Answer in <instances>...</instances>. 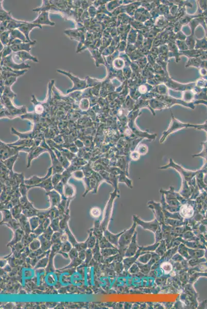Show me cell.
I'll return each instance as SVG.
<instances>
[{
	"instance_id": "obj_5",
	"label": "cell",
	"mask_w": 207,
	"mask_h": 309,
	"mask_svg": "<svg viewBox=\"0 0 207 309\" xmlns=\"http://www.w3.org/2000/svg\"><path fill=\"white\" fill-rule=\"evenodd\" d=\"M52 173V168H50V169L48 171L47 175L45 177L39 178H38L37 177H36V176H34L31 179H30L29 180H26L25 181V183L27 185H30L28 187H32V186H34L35 185H37L38 184H40L41 182H43V181H44L48 178L50 177V175H51Z\"/></svg>"
},
{
	"instance_id": "obj_31",
	"label": "cell",
	"mask_w": 207,
	"mask_h": 309,
	"mask_svg": "<svg viewBox=\"0 0 207 309\" xmlns=\"http://www.w3.org/2000/svg\"><path fill=\"white\" fill-rule=\"evenodd\" d=\"M90 214L93 217H98L101 214V211L98 208H93L90 211Z\"/></svg>"
},
{
	"instance_id": "obj_9",
	"label": "cell",
	"mask_w": 207,
	"mask_h": 309,
	"mask_svg": "<svg viewBox=\"0 0 207 309\" xmlns=\"http://www.w3.org/2000/svg\"><path fill=\"white\" fill-rule=\"evenodd\" d=\"M180 213L182 217L185 218H190L193 216L194 210L191 206L185 205L181 207Z\"/></svg>"
},
{
	"instance_id": "obj_28",
	"label": "cell",
	"mask_w": 207,
	"mask_h": 309,
	"mask_svg": "<svg viewBox=\"0 0 207 309\" xmlns=\"http://www.w3.org/2000/svg\"><path fill=\"white\" fill-rule=\"evenodd\" d=\"M161 267L165 274L169 273L173 269V267L172 266L171 264L169 262H164V263H162Z\"/></svg>"
},
{
	"instance_id": "obj_14",
	"label": "cell",
	"mask_w": 207,
	"mask_h": 309,
	"mask_svg": "<svg viewBox=\"0 0 207 309\" xmlns=\"http://www.w3.org/2000/svg\"><path fill=\"white\" fill-rule=\"evenodd\" d=\"M40 187L42 188H43L44 189L46 190V191L47 192H50V191L51 190H52L53 189V185L51 183V178H49L47 180H45L44 181L42 182L41 184H38L37 185H35L34 186H32V187H28V188H30V187Z\"/></svg>"
},
{
	"instance_id": "obj_26",
	"label": "cell",
	"mask_w": 207,
	"mask_h": 309,
	"mask_svg": "<svg viewBox=\"0 0 207 309\" xmlns=\"http://www.w3.org/2000/svg\"><path fill=\"white\" fill-rule=\"evenodd\" d=\"M53 232H54V230L50 226L46 229L45 230V231L42 234V235H43V237L46 239L51 240L52 235L53 234Z\"/></svg>"
},
{
	"instance_id": "obj_29",
	"label": "cell",
	"mask_w": 207,
	"mask_h": 309,
	"mask_svg": "<svg viewBox=\"0 0 207 309\" xmlns=\"http://www.w3.org/2000/svg\"><path fill=\"white\" fill-rule=\"evenodd\" d=\"M87 240L88 248H93L96 243V239H95V237L92 236V232L90 233L89 237Z\"/></svg>"
},
{
	"instance_id": "obj_8",
	"label": "cell",
	"mask_w": 207,
	"mask_h": 309,
	"mask_svg": "<svg viewBox=\"0 0 207 309\" xmlns=\"http://www.w3.org/2000/svg\"><path fill=\"white\" fill-rule=\"evenodd\" d=\"M50 198V203L51 204L52 207H55L56 206H58L60 203V196L56 191H50L47 193Z\"/></svg>"
},
{
	"instance_id": "obj_12",
	"label": "cell",
	"mask_w": 207,
	"mask_h": 309,
	"mask_svg": "<svg viewBox=\"0 0 207 309\" xmlns=\"http://www.w3.org/2000/svg\"><path fill=\"white\" fill-rule=\"evenodd\" d=\"M26 219L25 216H21L20 219V225L21 226L22 229L25 232V233L29 234L31 232V227L30 226V221H28Z\"/></svg>"
},
{
	"instance_id": "obj_7",
	"label": "cell",
	"mask_w": 207,
	"mask_h": 309,
	"mask_svg": "<svg viewBox=\"0 0 207 309\" xmlns=\"http://www.w3.org/2000/svg\"><path fill=\"white\" fill-rule=\"evenodd\" d=\"M34 24H48L50 25H54L55 23L53 22H51L48 18V12H42L40 16L38 17V18L32 22Z\"/></svg>"
},
{
	"instance_id": "obj_10",
	"label": "cell",
	"mask_w": 207,
	"mask_h": 309,
	"mask_svg": "<svg viewBox=\"0 0 207 309\" xmlns=\"http://www.w3.org/2000/svg\"><path fill=\"white\" fill-rule=\"evenodd\" d=\"M123 232H121V233L118 234L117 235H114V234H113L110 233L109 231H108L106 229L105 230H104V235H105L106 238L110 242H111V243L114 244V245H118V239H119V237L122 235V234L123 233Z\"/></svg>"
},
{
	"instance_id": "obj_30",
	"label": "cell",
	"mask_w": 207,
	"mask_h": 309,
	"mask_svg": "<svg viewBox=\"0 0 207 309\" xmlns=\"http://www.w3.org/2000/svg\"><path fill=\"white\" fill-rule=\"evenodd\" d=\"M82 260L80 259V258L78 259V258H76V259L72 260V262H71V263H70L69 265H68V266L64 267V268H62V269H66V268H72V267H74V266H77V265L80 264V263L82 262Z\"/></svg>"
},
{
	"instance_id": "obj_23",
	"label": "cell",
	"mask_w": 207,
	"mask_h": 309,
	"mask_svg": "<svg viewBox=\"0 0 207 309\" xmlns=\"http://www.w3.org/2000/svg\"><path fill=\"white\" fill-rule=\"evenodd\" d=\"M140 251V249H139V251H138V254H137L134 257L127 258L124 260V264L127 268H129L130 266V265H132V264L137 259V258L139 255Z\"/></svg>"
},
{
	"instance_id": "obj_24",
	"label": "cell",
	"mask_w": 207,
	"mask_h": 309,
	"mask_svg": "<svg viewBox=\"0 0 207 309\" xmlns=\"http://www.w3.org/2000/svg\"><path fill=\"white\" fill-rule=\"evenodd\" d=\"M40 246H41V242L39 241V239H35L30 243V249H31L33 251H35V250H38L40 248Z\"/></svg>"
},
{
	"instance_id": "obj_25",
	"label": "cell",
	"mask_w": 207,
	"mask_h": 309,
	"mask_svg": "<svg viewBox=\"0 0 207 309\" xmlns=\"http://www.w3.org/2000/svg\"><path fill=\"white\" fill-rule=\"evenodd\" d=\"M18 154H17V155H16L14 156V157L10 158H9V159L6 160H5V161L4 162H5V164H6V166H7L9 169L12 170V166H13V164H14V162L16 161V160L17 159V157H18Z\"/></svg>"
},
{
	"instance_id": "obj_35",
	"label": "cell",
	"mask_w": 207,
	"mask_h": 309,
	"mask_svg": "<svg viewBox=\"0 0 207 309\" xmlns=\"http://www.w3.org/2000/svg\"><path fill=\"white\" fill-rule=\"evenodd\" d=\"M60 240H61V241L62 242H64L67 241V240H68V237L67 234H66V232L65 233H62V235H61V237H60Z\"/></svg>"
},
{
	"instance_id": "obj_13",
	"label": "cell",
	"mask_w": 207,
	"mask_h": 309,
	"mask_svg": "<svg viewBox=\"0 0 207 309\" xmlns=\"http://www.w3.org/2000/svg\"><path fill=\"white\" fill-rule=\"evenodd\" d=\"M39 239L41 242V249H42V251L44 252V251H47L48 250L51 248L52 244L51 240L46 239L42 234L39 237Z\"/></svg>"
},
{
	"instance_id": "obj_34",
	"label": "cell",
	"mask_w": 207,
	"mask_h": 309,
	"mask_svg": "<svg viewBox=\"0 0 207 309\" xmlns=\"http://www.w3.org/2000/svg\"><path fill=\"white\" fill-rule=\"evenodd\" d=\"M148 151V148L145 145H141L139 148V152L141 154H145Z\"/></svg>"
},
{
	"instance_id": "obj_27",
	"label": "cell",
	"mask_w": 207,
	"mask_h": 309,
	"mask_svg": "<svg viewBox=\"0 0 207 309\" xmlns=\"http://www.w3.org/2000/svg\"><path fill=\"white\" fill-rule=\"evenodd\" d=\"M72 244L70 242L66 241L63 242L62 244V251L68 253L70 252L72 248Z\"/></svg>"
},
{
	"instance_id": "obj_21",
	"label": "cell",
	"mask_w": 207,
	"mask_h": 309,
	"mask_svg": "<svg viewBox=\"0 0 207 309\" xmlns=\"http://www.w3.org/2000/svg\"><path fill=\"white\" fill-rule=\"evenodd\" d=\"M69 218H70V216H69V211H67L66 215L63 217L59 222L60 227L62 230L65 229V228L68 226V220L69 219Z\"/></svg>"
},
{
	"instance_id": "obj_6",
	"label": "cell",
	"mask_w": 207,
	"mask_h": 309,
	"mask_svg": "<svg viewBox=\"0 0 207 309\" xmlns=\"http://www.w3.org/2000/svg\"><path fill=\"white\" fill-rule=\"evenodd\" d=\"M35 27H40L41 28V25H38V24H34L33 23H28V22H23V23L21 24V25L19 27V29L20 30H21V32L24 33V34H25V35L26 36V38L28 39V41H30V39L28 37V35H29V32H30V30H32V28Z\"/></svg>"
},
{
	"instance_id": "obj_2",
	"label": "cell",
	"mask_w": 207,
	"mask_h": 309,
	"mask_svg": "<svg viewBox=\"0 0 207 309\" xmlns=\"http://www.w3.org/2000/svg\"><path fill=\"white\" fill-rule=\"evenodd\" d=\"M22 149L21 148H16L12 146H8L6 144L1 141V158L2 159L6 160L14 155V154H18V152Z\"/></svg>"
},
{
	"instance_id": "obj_18",
	"label": "cell",
	"mask_w": 207,
	"mask_h": 309,
	"mask_svg": "<svg viewBox=\"0 0 207 309\" xmlns=\"http://www.w3.org/2000/svg\"><path fill=\"white\" fill-rule=\"evenodd\" d=\"M17 55H18L19 57V58H21L23 61H24L26 59H30V60H33L34 62H38V60L35 57L32 56L28 53H27L25 51L18 52L17 53Z\"/></svg>"
},
{
	"instance_id": "obj_17",
	"label": "cell",
	"mask_w": 207,
	"mask_h": 309,
	"mask_svg": "<svg viewBox=\"0 0 207 309\" xmlns=\"http://www.w3.org/2000/svg\"><path fill=\"white\" fill-rule=\"evenodd\" d=\"M11 57H8V58H6V66L12 68V69H22V68H27V67H30V66H28V65H24L23 64H19L18 65V64H14V62L13 63V60L11 59Z\"/></svg>"
},
{
	"instance_id": "obj_22",
	"label": "cell",
	"mask_w": 207,
	"mask_h": 309,
	"mask_svg": "<svg viewBox=\"0 0 207 309\" xmlns=\"http://www.w3.org/2000/svg\"><path fill=\"white\" fill-rule=\"evenodd\" d=\"M63 232H56L55 233H53L52 235L51 241L52 244L61 243V235Z\"/></svg>"
},
{
	"instance_id": "obj_4",
	"label": "cell",
	"mask_w": 207,
	"mask_h": 309,
	"mask_svg": "<svg viewBox=\"0 0 207 309\" xmlns=\"http://www.w3.org/2000/svg\"><path fill=\"white\" fill-rule=\"evenodd\" d=\"M62 244L61 243H55L54 244V245L52 246V250H51V255H50V260H49V262H48V267L46 268V271H47V273L53 272L54 271V267L53 266V257H54V255H55V253H58V251H59V250L60 248V247H62Z\"/></svg>"
},
{
	"instance_id": "obj_16",
	"label": "cell",
	"mask_w": 207,
	"mask_h": 309,
	"mask_svg": "<svg viewBox=\"0 0 207 309\" xmlns=\"http://www.w3.org/2000/svg\"><path fill=\"white\" fill-rule=\"evenodd\" d=\"M23 235V232L22 230L19 228L18 230H16L14 232V238L12 242H10V243L8 244V246L14 245L15 244L17 243L18 242L20 241V240L22 239Z\"/></svg>"
},
{
	"instance_id": "obj_3",
	"label": "cell",
	"mask_w": 207,
	"mask_h": 309,
	"mask_svg": "<svg viewBox=\"0 0 207 309\" xmlns=\"http://www.w3.org/2000/svg\"><path fill=\"white\" fill-rule=\"evenodd\" d=\"M135 221L136 223L139 224L140 225L144 228L145 229L149 230L153 232H156L159 228V224L156 219L151 222L147 223L140 220L137 217H135V221Z\"/></svg>"
},
{
	"instance_id": "obj_36",
	"label": "cell",
	"mask_w": 207,
	"mask_h": 309,
	"mask_svg": "<svg viewBox=\"0 0 207 309\" xmlns=\"http://www.w3.org/2000/svg\"><path fill=\"white\" fill-rule=\"evenodd\" d=\"M132 157L134 160L138 159L140 157L139 154L137 152H134L132 154Z\"/></svg>"
},
{
	"instance_id": "obj_32",
	"label": "cell",
	"mask_w": 207,
	"mask_h": 309,
	"mask_svg": "<svg viewBox=\"0 0 207 309\" xmlns=\"http://www.w3.org/2000/svg\"><path fill=\"white\" fill-rule=\"evenodd\" d=\"M48 263V257H44L43 259L40 260V261L38 262V263L37 264L35 268H40V267H46V265H47V263Z\"/></svg>"
},
{
	"instance_id": "obj_19",
	"label": "cell",
	"mask_w": 207,
	"mask_h": 309,
	"mask_svg": "<svg viewBox=\"0 0 207 309\" xmlns=\"http://www.w3.org/2000/svg\"><path fill=\"white\" fill-rule=\"evenodd\" d=\"M50 226L51 227L54 232H63L59 226V218H56L51 221Z\"/></svg>"
},
{
	"instance_id": "obj_11",
	"label": "cell",
	"mask_w": 207,
	"mask_h": 309,
	"mask_svg": "<svg viewBox=\"0 0 207 309\" xmlns=\"http://www.w3.org/2000/svg\"><path fill=\"white\" fill-rule=\"evenodd\" d=\"M35 42H36V41H34V42H33L32 43H27V44H26V43L25 44L21 43L20 42L15 43L12 46V48L14 52L22 50H26L28 52L30 50V46L35 44Z\"/></svg>"
},
{
	"instance_id": "obj_20",
	"label": "cell",
	"mask_w": 207,
	"mask_h": 309,
	"mask_svg": "<svg viewBox=\"0 0 207 309\" xmlns=\"http://www.w3.org/2000/svg\"><path fill=\"white\" fill-rule=\"evenodd\" d=\"M30 227L33 231L38 228L40 224V219L39 217H33L30 219Z\"/></svg>"
},
{
	"instance_id": "obj_33",
	"label": "cell",
	"mask_w": 207,
	"mask_h": 309,
	"mask_svg": "<svg viewBox=\"0 0 207 309\" xmlns=\"http://www.w3.org/2000/svg\"><path fill=\"white\" fill-rule=\"evenodd\" d=\"M77 249L74 247L73 249H71L69 252V255L71 259L73 260L78 258Z\"/></svg>"
},
{
	"instance_id": "obj_1",
	"label": "cell",
	"mask_w": 207,
	"mask_h": 309,
	"mask_svg": "<svg viewBox=\"0 0 207 309\" xmlns=\"http://www.w3.org/2000/svg\"><path fill=\"white\" fill-rule=\"evenodd\" d=\"M136 222L135 221L133 225L130 229L127 231H124L123 233L119 237V253L122 256H123L124 251L126 248L129 246L132 242L133 233L135 230Z\"/></svg>"
},
{
	"instance_id": "obj_15",
	"label": "cell",
	"mask_w": 207,
	"mask_h": 309,
	"mask_svg": "<svg viewBox=\"0 0 207 309\" xmlns=\"http://www.w3.org/2000/svg\"><path fill=\"white\" fill-rule=\"evenodd\" d=\"M136 237V234H135L133 236V237H132V242L130 244V247L128 248L127 251L125 255L126 256L133 255L135 253V252L137 250V245L136 244V237Z\"/></svg>"
}]
</instances>
